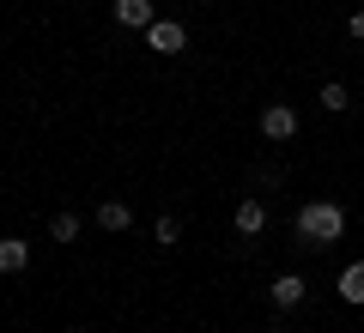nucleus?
I'll return each mask as SVG.
<instances>
[{"label": "nucleus", "mask_w": 364, "mask_h": 333, "mask_svg": "<svg viewBox=\"0 0 364 333\" xmlns=\"http://www.w3.org/2000/svg\"><path fill=\"white\" fill-rule=\"evenodd\" d=\"M237 231H243V236H261V231H267V206H261V200H243V206H237Z\"/></svg>", "instance_id": "6e6552de"}, {"label": "nucleus", "mask_w": 364, "mask_h": 333, "mask_svg": "<svg viewBox=\"0 0 364 333\" xmlns=\"http://www.w3.org/2000/svg\"><path fill=\"white\" fill-rule=\"evenodd\" d=\"M334 291H340V297H346V303H352V309H358V303H364V261H352V267H340V279H334Z\"/></svg>", "instance_id": "423d86ee"}, {"label": "nucleus", "mask_w": 364, "mask_h": 333, "mask_svg": "<svg viewBox=\"0 0 364 333\" xmlns=\"http://www.w3.org/2000/svg\"><path fill=\"white\" fill-rule=\"evenodd\" d=\"M31 267V243L18 236H0V273H25Z\"/></svg>", "instance_id": "0eeeda50"}, {"label": "nucleus", "mask_w": 364, "mask_h": 333, "mask_svg": "<svg viewBox=\"0 0 364 333\" xmlns=\"http://www.w3.org/2000/svg\"><path fill=\"white\" fill-rule=\"evenodd\" d=\"M146 49H158V55H182V49H188V31H182L176 18H152V25H146Z\"/></svg>", "instance_id": "f03ea898"}, {"label": "nucleus", "mask_w": 364, "mask_h": 333, "mask_svg": "<svg viewBox=\"0 0 364 333\" xmlns=\"http://www.w3.org/2000/svg\"><path fill=\"white\" fill-rule=\"evenodd\" d=\"M267 297H273V309H298L304 303V279H298V273H279Z\"/></svg>", "instance_id": "39448f33"}, {"label": "nucleus", "mask_w": 364, "mask_h": 333, "mask_svg": "<svg viewBox=\"0 0 364 333\" xmlns=\"http://www.w3.org/2000/svg\"><path fill=\"white\" fill-rule=\"evenodd\" d=\"M298 236L310 249H328V243H340V236H346V212H340L334 200H310L298 212Z\"/></svg>", "instance_id": "f257e3e1"}, {"label": "nucleus", "mask_w": 364, "mask_h": 333, "mask_svg": "<svg viewBox=\"0 0 364 333\" xmlns=\"http://www.w3.org/2000/svg\"><path fill=\"white\" fill-rule=\"evenodd\" d=\"M261 133H267V140H291V133H298V116H291L286 103H273V109H261Z\"/></svg>", "instance_id": "7ed1b4c3"}, {"label": "nucleus", "mask_w": 364, "mask_h": 333, "mask_svg": "<svg viewBox=\"0 0 364 333\" xmlns=\"http://www.w3.org/2000/svg\"><path fill=\"white\" fill-rule=\"evenodd\" d=\"M152 0H116V25H128V31H146L152 25Z\"/></svg>", "instance_id": "20e7f679"}, {"label": "nucleus", "mask_w": 364, "mask_h": 333, "mask_svg": "<svg viewBox=\"0 0 364 333\" xmlns=\"http://www.w3.org/2000/svg\"><path fill=\"white\" fill-rule=\"evenodd\" d=\"M316 97H322V109H334V116H340V109H346V103H352V91L340 85V79H328V85L316 91Z\"/></svg>", "instance_id": "9d476101"}, {"label": "nucleus", "mask_w": 364, "mask_h": 333, "mask_svg": "<svg viewBox=\"0 0 364 333\" xmlns=\"http://www.w3.org/2000/svg\"><path fill=\"white\" fill-rule=\"evenodd\" d=\"M352 37H358V43H364V13H352Z\"/></svg>", "instance_id": "f8f14e48"}, {"label": "nucleus", "mask_w": 364, "mask_h": 333, "mask_svg": "<svg viewBox=\"0 0 364 333\" xmlns=\"http://www.w3.org/2000/svg\"><path fill=\"white\" fill-rule=\"evenodd\" d=\"M49 236H55V243H73V236H79V212H55L49 218Z\"/></svg>", "instance_id": "9b49d317"}, {"label": "nucleus", "mask_w": 364, "mask_h": 333, "mask_svg": "<svg viewBox=\"0 0 364 333\" xmlns=\"http://www.w3.org/2000/svg\"><path fill=\"white\" fill-rule=\"evenodd\" d=\"M97 224H104V231H128V224H134L128 200H104V206H97Z\"/></svg>", "instance_id": "1a4fd4ad"}]
</instances>
